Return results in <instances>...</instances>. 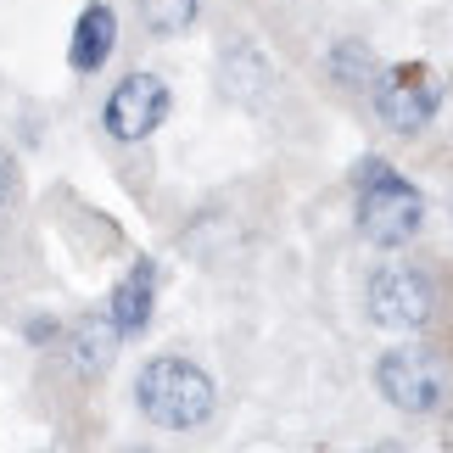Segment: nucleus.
Instances as JSON below:
<instances>
[{
  "label": "nucleus",
  "mask_w": 453,
  "mask_h": 453,
  "mask_svg": "<svg viewBox=\"0 0 453 453\" xmlns=\"http://www.w3.org/2000/svg\"><path fill=\"white\" fill-rule=\"evenodd\" d=\"M151 297H157V269L134 264L124 280L112 286V303H107V319H112L118 336H134V330L151 325Z\"/></svg>",
  "instance_id": "obj_8"
},
{
  "label": "nucleus",
  "mask_w": 453,
  "mask_h": 453,
  "mask_svg": "<svg viewBox=\"0 0 453 453\" xmlns=\"http://www.w3.org/2000/svg\"><path fill=\"white\" fill-rule=\"evenodd\" d=\"M12 190H17V163H12V151L0 146V207L12 202Z\"/></svg>",
  "instance_id": "obj_11"
},
{
  "label": "nucleus",
  "mask_w": 453,
  "mask_h": 453,
  "mask_svg": "<svg viewBox=\"0 0 453 453\" xmlns=\"http://www.w3.org/2000/svg\"><path fill=\"white\" fill-rule=\"evenodd\" d=\"M437 308V286L414 264H380L364 286V313L380 330H420Z\"/></svg>",
  "instance_id": "obj_3"
},
{
  "label": "nucleus",
  "mask_w": 453,
  "mask_h": 453,
  "mask_svg": "<svg viewBox=\"0 0 453 453\" xmlns=\"http://www.w3.org/2000/svg\"><path fill=\"white\" fill-rule=\"evenodd\" d=\"M141 17L151 34H185L196 23V0H141Z\"/></svg>",
  "instance_id": "obj_10"
},
{
  "label": "nucleus",
  "mask_w": 453,
  "mask_h": 453,
  "mask_svg": "<svg viewBox=\"0 0 453 453\" xmlns=\"http://www.w3.org/2000/svg\"><path fill=\"white\" fill-rule=\"evenodd\" d=\"M112 336H118V330H112V319L107 325H101V319H84L79 330H73V353H79V364H84V370H107V358H112Z\"/></svg>",
  "instance_id": "obj_9"
},
{
  "label": "nucleus",
  "mask_w": 453,
  "mask_h": 453,
  "mask_svg": "<svg viewBox=\"0 0 453 453\" xmlns=\"http://www.w3.org/2000/svg\"><path fill=\"white\" fill-rule=\"evenodd\" d=\"M118 50V17L112 6H84L79 23H73V45H67V62H73V73H101L107 57Z\"/></svg>",
  "instance_id": "obj_7"
},
{
  "label": "nucleus",
  "mask_w": 453,
  "mask_h": 453,
  "mask_svg": "<svg viewBox=\"0 0 453 453\" xmlns=\"http://www.w3.org/2000/svg\"><path fill=\"white\" fill-rule=\"evenodd\" d=\"M375 387L392 409L403 414H431L442 403V364L426 353V347H392L375 364Z\"/></svg>",
  "instance_id": "obj_5"
},
{
  "label": "nucleus",
  "mask_w": 453,
  "mask_h": 453,
  "mask_svg": "<svg viewBox=\"0 0 453 453\" xmlns=\"http://www.w3.org/2000/svg\"><path fill=\"white\" fill-rule=\"evenodd\" d=\"M168 118V84L157 73H129L118 79V90L101 107V124H107L112 141H146L157 134V124Z\"/></svg>",
  "instance_id": "obj_6"
},
{
  "label": "nucleus",
  "mask_w": 453,
  "mask_h": 453,
  "mask_svg": "<svg viewBox=\"0 0 453 453\" xmlns=\"http://www.w3.org/2000/svg\"><path fill=\"white\" fill-rule=\"evenodd\" d=\"M437 107H442V84L420 62H403V67H392V73L375 79V112H380V124L397 129V134H420L431 118H437Z\"/></svg>",
  "instance_id": "obj_4"
},
{
  "label": "nucleus",
  "mask_w": 453,
  "mask_h": 453,
  "mask_svg": "<svg viewBox=\"0 0 453 453\" xmlns=\"http://www.w3.org/2000/svg\"><path fill=\"white\" fill-rule=\"evenodd\" d=\"M28 336H34V342H50V336H57V325H50V319H34Z\"/></svg>",
  "instance_id": "obj_12"
},
{
  "label": "nucleus",
  "mask_w": 453,
  "mask_h": 453,
  "mask_svg": "<svg viewBox=\"0 0 453 453\" xmlns=\"http://www.w3.org/2000/svg\"><path fill=\"white\" fill-rule=\"evenodd\" d=\"M134 403L163 431H196L213 420L219 392H213V375L196 370L190 358H151L134 380Z\"/></svg>",
  "instance_id": "obj_1"
},
{
  "label": "nucleus",
  "mask_w": 453,
  "mask_h": 453,
  "mask_svg": "<svg viewBox=\"0 0 453 453\" xmlns=\"http://www.w3.org/2000/svg\"><path fill=\"white\" fill-rule=\"evenodd\" d=\"M426 224V196L414 190L403 173H392L387 163L364 168L358 180V235L370 247H403V241Z\"/></svg>",
  "instance_id": "obj_2"
}]
</instances>
